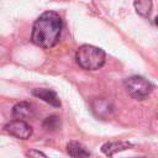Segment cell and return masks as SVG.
Listing matches in <instances>:
<instances>
[{"mask_svg": "<svg viewBox=\"0 0 158 158\" xmlns=\"http://www.w3.org/2000/svg\"><path fill=\"white\" fill-rule=\"evenodd\" d=\"M62 27L60 16L54 11H46L35 21L31 41L41 48H52L59 41Z\"/></svg>", "mask_w": 158, "mask_h": 158, "instance_id": "obj_1", "label": "cell"}, {"mask_svg": "<svg viewBox=\"0 0 158 158\" xmlns=\"http://www.w3.org/2000/svg\"><path fill=\"white\" fill-rule=\"evenodd\" d=\"M75 60L85 70H96L105 64V52L91 44H83L75 52Z\"/></svg>", "mask_w": 158, "mask_h": 158, "instance_id": "obj_2", "label": "cell"}, {"mask_svg": "<svg viewBox=\"0 0 158 158\" xmlns=\"http://www.w3.org/2000/svg\"><path fill=\"white\" fill-rule=\"evenodd\" d=\"M125 88L128 95L136 100H143L146 99L154 89L153 84L148 81L146 78L139 77V75H133L130 77L125 81Z\"/></svg>", "mask_w": 158, "mask_h": 158, "instance_id": "obj_3", "label": "cell"}, {"mask_svg": "<svg viewBox=\"0 0 158 158\" xmlns=\"http://www.w3.org/2000/svg\"><path fill=\"white\" fill-rule=\"evenodd\" d=\"M4 130L9 135H11L16 138H20V139H27L32 135V127L26 121L20 120V118H15V120L7 122L4 126Z\"/></svg>", "mask_w": 158, "mask_h": 158, "instance_id": "obj_4", "label": "cell"}, {"mask_svg": "<svg viewBox=\"0 0 158 158\" xmlns=\"http://www.w3.org/2000/svg\"><path fill=\"white\" fill-rule=\"evenodd\" d=\"M91 109L94 111V114L100 117V118H109L112 114H114V105L111 104V101H109L107 99L104 98H95L91 101Z\"/></svg>", "mask_w": 158, "mask_h": 158, "instance_id": "obj_5", "label": "cell"}, {"mask_svg": "<svg viewBox=\"0 0 158 158\" xmlns=\"http://www.w3.org/2000/svg\"><path fill=\"white\" fill-rule=\"evenodd\" d=\"M32 95L43 100L44 102L54 106V107H59L60 106V100L58 98V95L51 90V89H46V88H37L32 90Z\"/></svg>", "mask_w": 158, "mask_h": 158, "instance_id": "obj_6", "label": "cell"}, {"mask_svg": "<svg viewBox=\"0 0 158 158\" xmlns=\"http://www.w3.org/2000/svg\"><path fill=\"white\" fill-rule=\"evenodd\" d=\"M12 116L15 118H20V120L32 118L35 116V109H33L32 104L26 102V101H21V102H17L14 105Z\"/></svg>", "mask_w": 158, "mask_h": 158, "instance_id": "obj_7", "label": "cell"}, {"mask_svg": "<svg viewBox=\"0 0 158 158\" xmlns=\"http://www.w3.org/2000/svg\"><path fill=\"white\" fill-rule=\"evenodd\" d=\"M132 147V144L130 142H125V141H115V142H106L101 146V151L106 156H114L117 152L125 151L127 148Z\"/></svg>", "mask_w": 158, "mask_h": 158, "instance_id": "obj_8", "label": "cell"}, {"mask_svg": "<svg viewBox=\"0 0 158 158\" xmlns=\"http://www.w3.org/2000/svg\"><path fill=\"white\" fill-rule=\"evenodd\" d=\"M67 152L72 157H89L90 152L79 142H69L67 144Z\"/></svg>", "mask_w": 158, "mask_h": 158, "instance_id": "obj_9", "label": "cell"}, {"mask_svg": "<svg viewBox=\"0 0 158 158\" xmlns=\"http://www.w3.org/2000/svg\"><path fill=\"white\" fill-rule=\"evenodd\" d=\"M152 0H135V9L138 15L148 17L152 11Z\"/></svg>", "mask_w": 158, "mask_h": 158, "instance_id": "obj_10", "label": "cell"}, {"mask_svg": "<svg viewBox=\"0 0 158 158\" xmlns=\"http://www.w3.org/2000/svg\"><path fill=\"white\" fill-rule=\"evenodd\" d=\"M42 127L46 131H49V132L57 131L58 128H60V118L57 115H51V116H48L43 120Z\"/></svg>", "mask_w": 158, "mask_h": 158, "instance_id": "obj_11", "label": "cell"}, {"mask_svg": "<svg viewBox=\"0 0 158 158\" xmlns=\"http://www.w3.org/2000/svg\"><path fill=\"white\" fill-rule=\"evenodd\" d=\"M26 154L27 156H36V157H46V154L42 153V152H40V151H30Z\"/></svg>", "mask_w": 158, "mask_h": 158, "instance_id": "obj_12", "label": "cell"}]
</instances>
